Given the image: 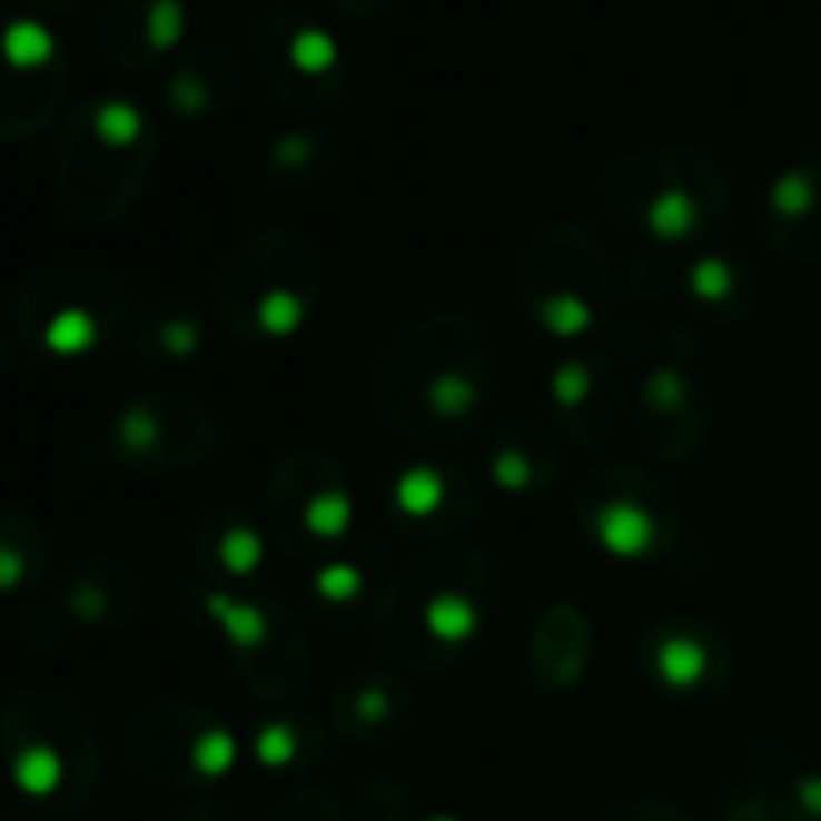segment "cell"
Here are the masks:
<instances>
[{
  "instance_id": "1",
  "label": "cell",
  "mask_w": 821,
  "mask_h": 821,
  "mask_svg": "<svg viewBox=\"0 0 821 821\" xmlns=\"http://www.w3.org/2000/svg\"><path fill=\"white\" fill-rule=\"evenodd\" d=\"M485 397V353L465 317H425L385 353L380 400L385 417L413 437H457L477 421Z\"/></svg>"
},
{
  "instance_id": "2",
  "label": "cell",
  "mask_w": 821,
  "mask_h": 821,
  "mask_svg": "<svg viewBox=\"0 0 821 821\" xmlns=\"http://www.w3.org/2000/svg\"><path fill=\"white\" fill-rule=\"evenodd\" d=\"M317 285L320 269L309 245L293 233H265L229 260L217 297L237 333L285 337L309 317Z\"/></svg>"
},
{
  "instance_id": "3",
  "label": "cell",
  "mask_w": 821,
  "mask_h": 821,
  "mask_svg": "<svg viewBox=\"0 0 821 821\" xmlns=\"http://www.w3.org/2000/svg\"><path fill=\"white\" fill-rule=\"evenodd\" d=\"M610 209L645 225L661 240H690L721 220V177L705 157H625L601 177Z\"/></svg>"
},
{
  "instance_id": "4",
  "label": "cell",
  "mask_w": 821,
  "mask_h": 821,
  "mask_svg": "<svg viewBox=\"0 0 821 821\" xmlns=\"http://www.w3.org/2000/svg\"><path fill=\"white\" fill-rule=\"evenodd\" d=\"M605 265L581 229H553L521 257L517 293L537 325L557 337L590 329L605 300Z\"/></svg>"
},
{
  "instance_id": "5",
  "label": "cell",
  "mask_w": 821,
  "mask_h": 821,
  "mask_svg": "<svg viewBox=\"0 0 821 821\" xmlns=\"http://www.w3.org/2000/svg\"><path fill=\"white\" fill-rule=\"evenodd\" d=\"M581 517L613 553H653L673 533V497L650 473L613 469L581 489Z\"/></svg>"
},
{
  "instance_id": "6",
  "label": "cell",
  "mask_w": 821,
  "mask_h": 821,
  "mask_svg": "<svg viewBox=\"0 0 821 821\" xmlns=\"http://www.w3.org/2000/svg\"><path fill=\"white\" fill-rule=\"evenodd\" d=\"M433 573H437V581L425 593L409 573H400L385 597V617H405L409 630L417 625L421 641L445 650V645H461L477 633L485 597H477L473 590H477V581H485V573L477 570L473 557L461 561V553L449 550L433 557Z\"/></svg>"
},
{
  "instance_id": "7",
  "label": "cell",
  "mask_w": 821,
  "mask_h": 821,
  "mask_svg": "<svg viewBox=\"0 0 821 821\" xmlns=\"http://www.w3.org/2000/svg\"><path fill=\"white\" fill-rule=\"evenodd\" d=\"M309 469H280L269 493V513L280 537H289L293 550L309 545H337L353 521V501L340 485V473L329 457L305 453Z\"/></svg>"
},
{
  "instance_id": "8",
  "label": "cell",
  "mask_w": 821,
  "mask_h": 821,
  "mask_svg": "<svg viewBox=\"0 0 821 821\" xmlns=\"http://www.w3.org/2000/svg\"><path fill=\"white\" fill-rule=\"evenodd\" d=\"M120 449H129L140 465H157V441H169L172 465L189 469L197 461H205L217 445V429H212L209 413L192 405L185 397H149L132 405L120 417Z\"/></svg>"
},
{
  "instance_id": "9",
  "label": "cell",
  "mask_w": 821,
  "mask_h": 821,
  "mask_svg": "<svg viewBox=\"0 0 821 821\" xmlns=\"http://www.w3.org/2000/svg\"><path fill=\"white\" fill-rule=\"evenodd\" d=\"M157 721L165 725V713H157ZM169 721L165 730L172 733V745L169 741H157V750H152L149 765L152 778H165L172 785H185V781H205V778H217L233 765V733L225 721H217L212 713L197 710V705H172Z\"/></svg>"
},
{
  "instance_id": "10",
  "label": "cell",
  "mask_w": 821,
  "mask_h": 821,
  "mask_svg": "<svg viewBox=\"0 0 821 821\" xmlns=\"http://www.w3.org/2000/svg\"><path fill=\"white\" fill-rule=\"evenodd\" d=\"M765 237L781 257L821 260V160L790 165L765 192Z\"/></svg>"
},
{
  "instance_id": "11",
  "label": "cell",
  "mask_w": 821,
  "mask_h": 821,
  "mask_svg": "<svg viewBox=\"0 0 821 821\" xmlns=\"http://www.w3.org/2000/svg\"><path fill=\"white\" fill-rule=\"evenodd\" d=\"M645 670L670 693H705L725 677V641L701 625H661L645 641Z\"/></svg>"
},
{
  "instance_id": "12",
  "label": "cell",
  "mask_w": 821,
  "mask_h": 821,
  "mask_svg": "<svg viewBox=\"0 0 821 821\" xmlns=\"http://www.w3.org/2000/svg\"><path fill=\"white\" fill-rule=\"evenodd\" d=\"M405 705V693L397 690V681L389 677H360V681H345L333 701V713H337L340 730H357V733H377L389 730L393 718Z\"/></svg>"
},
{
  "instance_id": "13",
  "label": "cell",
  "mask_w": 821,
  "mask_h": 821,
  "mask_svg": "<svg viewBox=\"0 0 821 821\" xmlns=\"http://www.w3.org/2000/svg\"><path fill=\"white\" fill-rule=\"evenodd\" d=\"M765 805L778 821H821V770H805V765L778 758L770 765Z\"/></svg>"
},
{
  "instance_id": "14",
  "label": "cell",
  "mask_w": 821,
  "mask_h": 821,
  "mask_svg": "<svg viewBox=\"0 0 821 821\" xmlns=\"http://www.w3.org/2000/svg\"><path fill=\"white\" fill-rule=\"evenodd\" d=\"M441 497H449L445 489V477L433 469H417L409 477L400 481V493H397V510L409 513V517H433L441 505Z\"/></svg>"
},
{
  "instance_id": "15",
  "label": "cell",
  "mask_w": 821,
  "mask_h": 821,
  "mask_svg": "<svg viewBox=\"0 0 821 821\" xmlns=\"http://www.w3.org/2000/svg\"><path fill=\"white\" fill-rule=\"evenodd\" d=\"M257 553H260L257 533H249L245 525H237V530H220L217 557H220V565L233 573V577H245V573L257 565Z\"/></svg>"
},
{
  "instance_id": "16",
  "label": "cell",
  "mask_w": 821,
  "mask_h": 821,
  "mask_svg": "<svg viewBox=\"0 0 821 821\" xmlns=\"http://www.w3.org/2000/svg\"><path fill=\"white\" fill-rule=\"evenodd\" d=\"M273 821H340V818H337V805L325 793H305L293 805H280V813Z\"/></svg>"
},
{
  "instance_id": "17",
  "label": "cell",
  "mask_w": 821,
  "mask_h": 821,
  "mask_svg": "<svg viewBox=\"0 0 821 821\" xmlns=\"http://www.w3.org/2000/svg\"><path fill=\"white\" fill-rule=\"evenodd\" d=\"M172 821H225V818L212 810H192V813H180V818H172Z\"/></svg>"
}]
</instances>
